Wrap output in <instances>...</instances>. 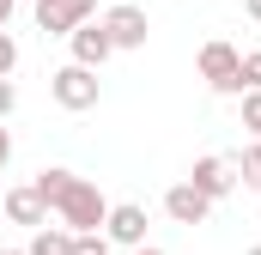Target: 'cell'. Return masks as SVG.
<instances>
[{"instance_id":"5bb4252c","label":"cell","mask_w":261,"mask_h":255,"mask_svg":"<svg viewBox=\"0 0 261 255\" xmlns=\"http://www.w3.org/2000/svg\"><path fill=\"white\" fill-rule=\"evenodd\" d=\"M243 128L261 140V91H243Z\"/></svg>"},{"instance_id":"8fae6325","label":"cell","mask_w":261,"mask_h":255,"mask_svg":"<svg viewBox=\"0 0 261 255\" xmlns=\"http://www.w3.org/2000/svg\"><path fill=\"white\" fill-rule=\"evenodd\" d=\"M231 164H237V183L261 194V140H255V146H243V152H237Z\"/></svg>"},{"instance_id":"ba28073f","label":"cell","mask_w":261,"mask_h":255,"mask_svg":"<svg viewBox=\"0 0 261 255\" xmlns=\"http://www.w3.org/2000/svg\"><path fill=\"white\" fill-rule=\"evenodd\" d=\"M67 43H73V67H91V73L116 55V43H110V31H103V24H79Z\"/></svg>"},{"instance_id":"ac0fdd59","label":"cell","mask_w":261,"mask_h":255,"mask_svg":"<svg viewBox=\"0 0 261 255\" xmlns=\"http://www.w3.org/2000/svg\"><path fill=\"white\" fill-rule=\"evenodd\" d=\"M6 158H12V134L0 128V170H6Z\"/></svg>"},{"instance_id":"603a6c76","label":"cell","mask_w":261,"mask_h":255,"mask_svg":"<svg viewBox=\"0 0 261 255\" xmlns=\"http://www.w3.org/2000/svg\"><path fill=\"white\" fill-rule=\"evenodd\" d=\"M249 255H261V243H255V249H249Z\"/></svg>"},{"instance_id":"52a82bcc","label":"cell","mask_w":261,"mask_h":255,"mask_svg":"<svg viewBox=\"0 0 261 255\" xmlns=\"http://www.w3.org/2000/svg\"><path fill=\"white\" fill-rule=\"evenodd\" d=\"M189 189H200L206 200H225V194L237 189V164L231 158H200L195 170H189Z\"/></svg>"},{"instance_id":"44dd1931","label":"cell","mask_w":261,"mask_h":255,"mask_svg":"<svg viewBox=\"0 0 261 255\" xmlns=\"http://www.w3.org/2000/svg\"><path fill=\"white\" fill-rule=\"evenodd\" d=\"M134 255H164V249H134Z\"/></svg>"},{"instance_id":"3957f363","label":"cell","mask_w":261,"mask_h":255,"mask_svg":"<svg viewBox=\"0 0 261 255\" xmlns=\"http://www.w3.org/2000/svg\"><path fill=\"white\" fill-rule=\"evenodd\" d=\"M49 91H55V104H61V110H73V116H79V110H97V97H103L97 73H91V67H73V61L49 73Z\"/></svg>"},{"instance_id":"4fadbf2b","label":"cell","mask_w":261,"mask_h":255,"mask_svg":"<svg viewBox=\"0 0 261 255\" xmlns=\"http://www.w3.org/2000/svg\"><path fill=\"white\" fill-rule=\"evenodd\" d=\"M73 255H110V237L103 231H85V237H73Z\"/></svg>"},{"instance_id":"5b68a950","label":"cell","mask_w":261,"mask_h":255,"mask_svg":"<svg viewBox=\"0 0 261 255\" xmlns=\"http://www.w3.org/2000/svg\"><path fill=\"white\" fill-rule=\"evenodd\" d=\"M97 24L110 31V43H116V49H146V31H152L140 6H110V12H103Z\"/></svg>"},{"instance_id":"7a4b0ae2","label":"cell","mask_w":261,"mask_h":255,"mask_svg":"<svg viewBox=\"0 0 261 255\" xmlns=\"http://www.w3.org/2000/svg\"><path fill=\"white\" fill-rule=\"evenodd\" d=\"M200 79L213 85V91H243V49H231L225 37H213V43H200Z\"/></svg>"},{"instance_id":"9a60e30c","label":"cell","mask_w":261,"mask_h":255,"mask_svg":"<svg viewBox=\"0 0 261 255\" xmlns=\"http://www.w3.org/2000/svg\"><path fill=\"white\" fill-rule=\"evenodd\" d=\"M12 67H18V43L12 31H0V79H12Z\"/></svg>"},{"instance_id":"7402d4cb","label":"cell","mask_w":261,"mask_h":255,"mask_svg":"<svg viewBox=\"0 0 261 255\" xmlns=\"http://www.w3.org/2000/svg\"><path fill=\"white\" fill-rule=\"evenodd\" d=\"M0 255H24V249H0Z\"/></svg>"},{"instance_id":"30bf717a","label":"cell","mask_w":261,"mask_h":255,"mask_svg":"<svg viewBox=\"0 0 261 255\" xmlns=\"http://www.w3.org/2000/svg\"><path fill=\"white\" fill-rule=\"evenodd\" d=\"M6 219H12V225H37V231H43L49 207H43V200H37V189L24 183V189H6Z\"/></svg>"},{"instance_id":"d6986e66","label":"cell","mask_w":261,"mask_h":255,"mask_svg":"<svg viewBox=\"0 0 261 255\" xmlns=\"http://www.w3.org/2000/svg\"><path fill=\"white\" fill-rule=\"evenodd\" d=\"M12 12H18V0H0V31L12 24Z\"/></svg>"},{"instance_id":"2e32d148","label":"cell","mask_w":261,"mask_h":255,"mask_svg":"<svg viewBox=\"0 0 261 255\" xmlns=\"http://www.w3.org/2000/svg\"><path fill=\"white\" fill-rule=\"evenodd\" d=\"M243 91H261V49L243 55Z\"/></svg>"},{"instance_id":"8992f818","label":"cell","mask_w":261,"mask_h":255,"mask_svg":"<svg viewBox=\"0 0 261 255\" xmlns=\"http://www.w3.org/2000/svg\"><path fill=\"white\" fill-rule=\"evenodd\" d=\"M103 237H110V243H128V249H146V207H140V200L110 207V219H103Z\"/></svg>"},{"instance_id":"7c38bea8","label":"cell","mask_w":261,"mask_h":255,"mask_svg":"<svg viewBox=\"0 0 261 255\" xmlns=\"http://www.w3.org/2000/svg\"><path fill=\"white\" fill-rule=\"evenodd\" d=\"M24 255H73V231H49V225H43Z\"/></svg>"},{"instance_id":"9c48e42d","label":"cell","mask_w":261,"mask_h":255,"mask_svg":"<svg viewBox=\"0 0 261 255\" xmlns=\"http://www.w3.org/2000/svg\"><path fill=\"white\" fill-rule=\"evenodd\" d=\"M164 213H170L176 225H200V219L213 213V200H206L200 189H189V183H176V189L164 194Z\"/></svg>"},{"instance_id":"6da1fadb","label":"cell","mask_w":261,"mask_h":255,"mask_svg":"<svg viewBox=\"0 0 261 255\" xmlns=\"http://www.w3.org/2000/svg\"><path fill=\"white\" fill-rule=\"evenodd\" d=\"M31 189H37L43 207L61 213V225L73 237H85V231H97V225L110 219V200L97 194V183H85V176H73V170H37Z\"/></svg>"},{"instance_id":"e0dca14e","label":"cell","mask_w":261,"mask_h":255,"mask_svg":"<svg viewBox=\"0 0 261 255\" xmlns=\"http://www.w3.org/2000/svg\"><path fill=\"white\" fill-rule=\"evenodd\" d=\"M12 104H18V85H12V79H0V122L12 116Z\"/></svg>"},{"instance_id":"277c9868","label":"cell","mask_w":261,"mask_h":255,"mask_svg":"<svg viewBox=\"0 0 261 255\" xmlns=\"http://www.w3.org/2000/svg\"><path fill=\"white\" fill-rule=\"evenodd\" d=\"M91 12H97V0H37V24L49 37H73L79 24H91Z\"/></svg>"},{"instance_id":"ffe728a7","label":"cell","mask_w":261,"mask_h":255,"mask_svg":"<svg viewBox=\"0 0 261 255\" xmlns=\"http://www.w3.org/2000/svg\"><path fill=\"white\" fill-rule=\"evenodd\" d=\"M243 12H249V18H255V24H261V0H243Z\"/></svg>"}]
</instances>
